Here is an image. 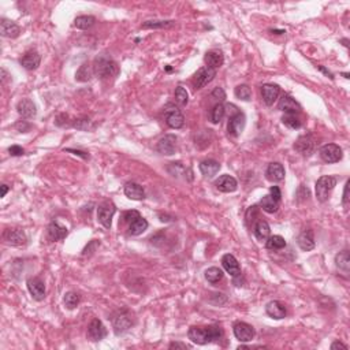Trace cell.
Returning <instances> with one entry per match:
<instances>
[{"instance_id":"1","label":"cell","mask_w":350,"mask_h":350,"mask_svg":"<svg viewBox=\"0 0 350 350\" xmlns=\"http://www.w3.org/2000/svg\"><path fill=\"white\" fill-rule=\"evenodd\" d=\"M188 337L193 344L207 345L216 342L223 337V330L219 326H204L191 327Z\"/></svg>"},{"instance_id":"2","label":"cell","mask_w":350,"mask_h":350,"mask_svg":"<svg viewBox=\"0 0 350 350\" xmlns=\"http://www.w3.org/2000/svg\"><path fill=\"white\" fill-rule=\"evenodd\" d=\"M111 324L114 328V332L117 335H122L125 332H127L134 324V316L127 308H122L115 311L111 316Z\"/></svg>"},{"instance_id":"3","label":"cell","mask_w":350,"mask_h":350,"mask_svg":"<svg viewBox=\"0 0 350 350\" xmlns=\"http://www.w3.org/2000/svg\"><path fill=\"white\" fill-rule=\"evenodd\" d=\"M93 73L101 80H107L115 77L118 74V64L108 55H100L95 59L93 63Z\"/></svg>"},{"instance_id":"4","label":"cell","mask_w":350,"mask_h":350,"mask_svg":"<svg viewBox=\"0 0 350 350\" xmlns=\"http://www.w3.org/2000/svg\"><path fill=\"white\" fill-rule=\"evenodd\" d=\"M337 182H338L337 177H332V175H324L318 179L315 189H316V198L320 203H324L328 200V196L332 189L337 186Z\"/></svg>"},{"instance_id":"5","label":"cell","mask_w":350,"mask_h":350,"mask_svg":"<svg viewBox=\"0 0 350 350\" xmlns=\"http://www.w3.org/2000/svg\"><path fill=\"white\" fill-rule=\"evenodd\" d=\"M320 158L326 163H338L339 160H342L344 154H342V148L337 144H326L320 148L319 151Z\"/></svg>"},{"instance_id":"6","label":"cell","mask_w":350,"mask_h":350,"mask_svg":"<svg viewBox=\"0 0 350 350\" xmlns=\"http://www.w3.org/2000/svg\"><path fill=\"white\" fill-rule=\"evenodd\" d=\"M117 207L112 201H104L100 204L97 208V221L104 226L105 228H111L112 224V216L115 215Z\"/></svg>"},{"instance_id":"7","label":"cell","mask_w":350,"mask_h":350,"mask_svg":"<svg viewBox=\"0 0 350 350\" xmlns=\"http://www.w3.org/2000/svg\"><path fill=\"white\" fill-rule=\"evenodd\" d=\"M164 114H166V123L171 129L184 127L185 118L177 107H174L172 104H167L164 108Z\"/></svg>"},{"instance_id":"8","label":"cell","mask_w":350,"mask_h":350,"mask_svg":"<svg viewBox=\"0 0 350 350\" xmlns=\"http://www.w3.org/2000/svg\"><path fill=\"white\" fill-rule=\"evenodd\" d=\"M233 332L235 338L241 342H251L255 338V334H256L255 328L245 321H237L233 326Z\"/></svg>"},{"instance_id":"9","label":"cell","mask_w":350,"mask_h":350,"mask_svg":"<svg viewBox=\"0 0 350 350\" xmlns=\"http://www.w3.org/2000/svg\"><path fill=\"white\" fill-rule=\"evenodd\" d=\"M3 240L11 246H22L28 242V237L22 228H7L3 233Z\"/></svg>"},{"instance_id":"10","label":"cell","mask_w":350,"mask_h":350,"mask_svg":"<svg viewBox=\"0 0 350 350\" xmlns=\"http://www.w3.org/2000/svg\"><path fill=\"white\" fill-rule=\"evenodd\" d=\"M216 75V70L209 67H201L197 70V73L193 77V86L194 89H201L204 86L209 84L211 81L214 80V77Z\"/></svg>"},{"instance_id":"11","label":"cell","mask_w":350,"mask_h":350,"mask_svg":"<svg viewBox=\"0 0 350 350\" xmlns=\"http://www.w3.org/2000/svg\"><path fill=\"white\" fill-rule=\"evenodd\" d=\"M86 337L89 341L92 342H98L101 339H104L107 337V328L104 327V324L101 323V320L93 319L89 326H88V334Z\"/></svg>"},{"instance_id":"12","label":"cell","mask_w":350,"mask_h":350,"mask_svg":"<svg viewBox=\"0 0 350 350\" xmlns=\"http://www.w3.org/2000/svg\"><path fill=\"white\" fill-rule=\"evenodd\" d=\"M156 149L159 154L166 155V156L174 155L177 151V137L174 134H166L164 137H161L156 145Z\"/></svg>"},{"instance_id":"13","label":"cell","mask_w":350,"mask_h":350,"mask_svg":"<svg viewBox=\"0 0 350 350\" xmlns=\"http://www.w3.org/2000/svg\"><path fill=\"white\" fill-rule=\"evenodd\" d=\"M294 149L298 154L304 155V156H309L314 152L315 149V140L311 134L300 135L297 138V141L294 142Z\"/></svg>"},{"instance_id":"14","label":"cell","mask_w":350,"mask_h":350,"mask_svg":"<svg viewBox=\"0 0 350 350\" xmlns=\"http://www.w3.org/2000/svg\"><path fill=\"white\" fill-rule=\"evenodd\" d=\"M246 126V117L245 114L242 112H238L235 114L233 117L230 118V122H228L227 130L228 134L233 135V137H238V135L242 134V131L245 129Z\"/></svg>"},{"instance_id":"15","label":"cell","mask_w":350,"mask_h":350,"mask_svg":"<svg viewBox=\"0 0 350 350\" xmlns=\"http://www.w3.org/2000/svg\"><path fill=\"white\" fill-rule=\"evenodd\" d=\"M26 286H28V290H29L31 295L36 301H43L44 298H45V285H44L41 279L31 278V279H28Z\"/></svg>"},{"instance_id":"16","label":"cell","mask_w":350,"mask_h":350,"mask_svg":"<svg viewBox=\"0 0 350 350\" xmlns=\"http://www.w3.org/2000/svg\"><path fill=\"white\" fill-rule=\"evenodd\" d=\"M215 186L216 189L222 193H233V191H237L238 188V184H237V179L228 175V174H224L222 175L219 178L215 181Z\"/></svg>"},{"instance_id":"17","label":"cell","mask_w":350,"mask_h":350,"mask_svg":"<svg viewBox=\"0 0 350 350\" xmlns=\"http://www.w3.org/2000/svg\"><path fill=\"white\" fill-rule=\"evenodd\" d=\"M40 62H41V56L40 54L34 51V49H31V51H26L22 58H21V64L22 67L29 70V71H33L36 70L38 66H40Z\"/></svg>"},{"instance_id":"18","label":"cell","mask_w":350,"mask_h":350,"mask_svg":"<svg viewBox=\"0 0 350 350\" xmlns=\"http://www.w3.org/2000/svg\"><path fill=\"white\" fill-rule=\"evenodd\" d=\"M21 33V28L14 21L3 18L0 21V34L7 38H17Z\"/></svg>"},{"instance_id":"19","label":"cell","mask_w":350,"mask_h":350,"mask_svg":"<svg viewBox=\"0 0 350 350\" xmlns=\"http://www.w3.org/2000/svg\"><path fill=\"white\" fill-rule=\"evenodd\" d=\"M278 107L285 114H298L301 111V105L298 104L290 95H283L282 97L279 98Z\"/></svg>"},{"instance_id":"20","label":"cell","mask_w":350,"mask_h":350,"mask_svg":"<svg viewBox=\"0 0 350 350\" xmlns=\"http://www.w3.org/2000/svg\"><path fill=\"white\" fill-rule=\"evenodd\" d=\"M279 93H281V88L277 84H264L261 86V96L267 105L274 104L279 97Z\"/></svg>"},{"instance_id":"21","label":"cell","mask_w":350,"mask_h":350,"mask_svg":"<svg viewBox=\"0 0 350 350\" xmlns=\"http://www.w3.org/2000/svg\"><path fill=\"white\" fill-rule=\"evenodd\" d=\"M222 265H223V268L226 270V272L230 274L233 278L241 277L240 263H238V260L234 257L233 255H230V253L224 255V256L222 257Z\"/></svg>"},{"instance_id":"22","label":"cell","mask_w":350,"mask_h":350,"mask_svg":"<svg viewBox=\"0 0 350 350\" xmlns=\"http://www.w3.org/2000/svg\"><path fill=\"white\" fill-rule=\"evenodd\" d=\"M17 111L24 119H32V118L36 117L37 114L36 104L32 101L31 98H22L17 104Z\"/></svg>"},{"instance_id":"23","label":"cell","mask_w":350,"mask_h":350,"mask_svg":"<svg viewBox=\"0 0 350 350\" xmlns=\"http://www.w3.org/2000/svg\"><path fill=\"white\" fill-rule=\"evenodd\" d=\"M68 230L64 226L59 224L58 222H52L51 224L47 228V235H48V240L52 241V242H56V241H62L64 240L67 237Z\"/></svg>"},{"instance_id":"24","label":"cell","mask_w":350,"mask_h":350,"mask_svg":"<svg viewBox=\"0 0 350 350\" xmlns=\"http://www.w3.org/2000/svg\"><path fill=\"white\" fill-rule=\"evenodd\" d=\"M125 194H126V197H129L130 200H137V201L145 198L144 188L137 182H127L125 185Z\"/></svg>"},{"instance_id":"25","label":"cell","mask_w":350,"mask_h":350,"mask_svg":"<svg viewBox=\"0 0 350 350\" xmlns=\"http://www.w3.org/2000/svg\"><path fill=\"white\" fill-rule=\"evenodd\" d=\"M204 61L207 63V67L216 70V68H219L223 64L224 56H223V52L219 51V49H212V51H209V52L205 54Z\"/></svg>"},{"instance_id":"26","label":"cell","mask_w":350,"mask_h":350,"mask_svg":"<svg viewBox=\"0 0 350 350\" xmlns=\"http://www.w3.org/2000/svg\"><path fill=\"white\" fill-rule=\"evenodd\" d=\"M265 312L267 315L275 320H281L283 318H286V308L282 302L279 301H270L265 307Z\"/></svg>"},{"instance_id":"27","label":"cell","mask_w":350,"mask_h":350,"mask_svg":"<svg viewBox=\"0 0 350 350\" xmlns=\"http://www.w3.org/2000/svg\"><path fill=\"white\" fill-rule=\"evenodd\" d=\"M221 170V164L214 159H207L200 163V171L205 178H214Z\"/></svg>"},{"instance_id":"28","label":"cell","mask_w":350,"mask_h":350,"mask_svg":"<svg viewBox=\"0 0 350 350\" xmlns=\"http://www.w3.org/2000/svg\"><path fill=\"white\" fill-rule=\"evenodd\" d=\"M297 244H298V246L301 248L304 252H309V251H312L315 248V237H314V231L312 230H305V231H302L300 235H298V238H297Z\"/></svg>"},{"instance_id":"29","label":"cell","mask_w":350,"mask_h":350,"mask_svg":"<svg viewBox=\"0 0 350 350\" xmlns=\"http://www.w3.org/2000/svg\"><path fill=\"white\" fill-rule=\"evenodd\" d=\"M267 179L271 182H281L285 179V168L281 163H271L265 171Z\"/></svg>"},{"instance_id":"30","label":"cell","mask_w":350,"mask_h":350,"mask_svg":"<svg viewBox=\"0 0 350 350\" xmlns=\"http://www.w3.org/2000/svg\"><path fill=\"white\" fill-rule=\"evenodd\" d=\"M253 233H255V237L260 242H265V241L268 240V237H270V224L265 221H258L255 224V227H253Z\"/></svg>"},{"instance_id":"31","label":"cell","mask_w":350,"mask_h":350,"mask_svg":"<svg viewBox=\"0 0 350 350\" xmlns=\"http://www.w3.org/2000/svg\"><path fill=\"white\" fill-rule=\"evenodd\" d=\"M147 228H148V222L145 221L142 216H140L138 219H135L134 222H131V223L129 224V234L130 235L137 237V235H141Z\"/></svg>"},{"instance_id":"32","label":"cell","mask_w":350,"mask_h":350,"mask_svg":"<svg viewBox=\"0 0 350 350\" xmlns=\"http://www.w3.org/2000/svg\"><path fill=\"white\" fill-rule=\"evenodd\" d=\"M335 265L337 268H339L341 271L344 272H349L350 270V256H349V251H342L339 252L337 256H335Z\"/></svg>"},{"instance_id":"33","label":"cell","mask_w":350,"mask_h":350,"mask_svg":"<svg viewBox=\"0 0 350 350\" xmlns=\"http://www.w3.org/2000/svg\"><path fill=\"white\" fill-rule=\"evenodd\" d=\"M95 24H96V18L92 15H80V17L74 19V26L77 29H81V31L91 29Z\"/></svg>"},{"instance_id":"34","label":"cell","mask_w":350,"mask_h":350,"mask_svg":"<svg viewBox=\"0 0 350 350\" xmlns=\"http://www.w3.org/2000/svg\"><path fill=\"white\" fill-rule=\"evenodd\" d=\"M93 66L84 63L82 66H80V68L77 70L75 73V80L80 81V82H88V81L92 78L93 75Z\"/></svg>"},{"instance_id":"35","label":"cell","mask_w":350,"mask_h":350,"mask_svg":"<svg viewBox=\"0 0 350 350\" xmlns=\"http://www.w3.org/2000/svg\"><path fill=\"white\" fill-rule=\"evenodd\" d=\"M260 205H261L263 211L268 212V214H274V212H277L278 208H279V201L274 200V198L268 194V196H264L261 198Z\"/></svg>"},{"instance_id":"36","label":"cell","mask_w":350,"mask_h":350,"mask_svg":"<svg viewBox=\"0 0 350 350\" xmlns=\"http://www.w3.org/2000/svg\"><path fill=\"white\" fill-rule=\"evenodd\" d=\"M223 275H224L223 271H222L221 268H218V267H211V268L205 271V279H207L211 285H215V283L221 282L222 279H223Z\"/></svg>"},{"instance_id":"37","label":"cell","mask_w":350,"mask_h":350,"mask_svg":"<svg viewBox=\"0 0 350 350\" xmlns=\"http://www.w3.org/2000/svg\"><path fill=\"white\" fill-rule=\"evenodd\" d=\"M265 246L271 251H279V249H283L286 246V241L281 235H272V237H268V240L265 241Z\"/></svg>"},{"instance_id":"38","label":"cell","mask_w":350,"mask_h":350,"mask_svg":"<svg viewBox=\"0 0 350 350\" xmlns=\"http://www.w3.org/2000/svg\"><path fill=\"white\" fill-rule=\"evenodd\" d=\"M175 22L174 21H147L142 24V29H166V28H171L174 26Z\"/></svg>"},{"instance_id":"39","label":"cell","mask_w":350,"mask_h":350,"mask_svg":"<svg viewBox=\"0 0 350 350\" xmlns=\"http://www.w3.org/2000/svg\"><path fill=\"white\" fill-rule=\"evenodd\" d=\"M282 122L289 129H300L301 127V119L297 117V114H285L282 118Z\"/></svg>"},{"instance_id":"40","label":"cell","mask_w":350,"mask_h":350,"mask_svg":"<svg viewBox=\"0 0 350 350\" xmlns=\"http://www.w3.org/2000/svg\"><path fill=\"white\" fill-rule=\"evenodd\" d=\"M63 302H64V307L67 309H74V308L78 307V304L81 302V295L75 291H68L64 294Z\"/></svg>"},{"instance_id":"41","label":"cell","mask_w":350,"mask_h":350,"mask_svg":"<svg viewBox=\"0 0 350 350\" xmlns=\"http://www.w3.org/2000/svg\"><path fill=\"white\" fill-rule=\"evenodd\" d=\"M224 114H226V107L222 104V103L216 104L215 107L212 108V111H211V122L218 125V123L223 119Z\"/></svg>"},{"instance_id":"42","label":"cell","mask_w":350,"mask_h":350,"mask_svg":"<svg viewBox=\"0 0 350 350\" xmlns=\"http://www.w3.org/2000/svg\"><path fill=\"white\" fill-rule=\"evenodd\" d=\"M234 95L240 98V100H244V101H249V100L252 98V91H251V88L248 85L237 86L235 91H234Z\"/></svg>"},{"instance_id":"43","label":"cell","mask_w":350,"mask_h":350,"mask_svg":"<svg viewBox=\"0 0 350 350\" xmlns=\"http://www.w3.org/2000/svg\"><path fill=\"white\" fill-rule=\"evenodd\" d=\"M175 100L179 105H186L188 101H189V95H188V91L185 89L184 86H178L175 89Z\"/></svg>"},{"instance_id":"44","label":"cell","mask_w":350,"mask_h":350,"mask_svg":"<svg viewBox=\"0 0 350 350\" xmlns=\"http://www.w3.org/2000/svg\"><path fill=\"white\" fill-rule=\"evenodd\" d=\"M73 126L78 130H88L91 127V119L89 118H78L73 122Z\"/></svg>"},{"instance_id":"45","label":"cell","mask_w":350,"mask_h":350,"mask_svg":"<svg viewBox=\"0 0 350 350\" xmlns=\"http://www.w3.org/2000/svg\"><path fill=\"white\" fill-rule=\"evenodd\" d=\"M140 216L141 215H140L137 211H127V212H125V214H123V221L130 224L131 222H134L135 219H138Z\"/></svg>"},{"instance_id":"46","label":"cell","mask_w":350,"mask_h":350,"mask_svg":"<svg viewBox=\"0 0 350 350\" xmlns=\"http://www.w3.org/2000/svg\"><path fill=\"white\" fill-rule=\"evenodd\" d=\"M212 97L218 100V101H224L226 100V93L222 88H215L214 92H212Z\"/></svg>"},{"instance_id":"47","label":"cell","mask_w":350,"mask_h":350,"mask_svg":"<svg viewBox=\"0 0 350 350\" xmlns=\"http://www.w3.org/2000/svg\"><path fill=\"white\" fill-rule=\"evenodd\" d=\"M308 197H309V191H308V188H305L304 185H301L300 189H298V191H297V198H298V201H302V200H305V198H308Z\"/></svg>"},{"instance_id":"48","label":"cell","mask_w":350,"mask_h":350,"mask_svg":"<svg viewBox=\"0 0 350 350\" xmlns=\"http://www.w3.org/2000/svg\"><path fill=\"white\" fill-rule=\"evenodd\" d=\"M8 152L11 156H22L25 154V149L19 145H12V147L8 148Z\"/></svg>"},{"instance_id":"49","label":"cell","mask_w":350,"mask_h":350,"mask_svg":"<svg viewBox=\"0 0 350 350\" xmlns=\"http://www.w3.org/2000/svg\"><path fill=\"white\" fill-rule=\"evenodd\" d=\"M31 125L26 122V121H21V122H18L17 125H15V129L18 130V131H21V133H26V131H29L31 130Z\"/></svg>"},{"instance_id":"50","label":"cell","mask_w":350,"mask_h":350,"mask_svg":"<svg viewBox=\"0 0 350 350\" xmlns=\"http://www.w3.org/2000/svg\"><path fill=\"white\" fill-rule=\"evenodd\" d=\"M270 196L274 198V200H277V201H281V197H282V193H281V189H279V186H271L270 189Z\"/></svg>"},{"instance_id":"51","label":"cell","mask_w":350,"mask_h":350,"mask_svg":"<svg viewBox=\"0 0 350 350\" xmlns=\"http://www.w3.org/2000/svg\"><path fill=\"white\" fill-rule=\"evenodd\" d=\"M98 245H100V242H97L96 240H93L92 242H91V244H89V245L86 246L85 249H84V253H82V255H84V256H86V255H91V253H92V251H95V249H96V248L93 249V246H98Z\"/></svg>"},{"instance_id":"52","label":"cell","mask_w":350,"mask_h":350,"mask_svg":"<svg viewBox=\"0 0 350 350\" xmlns=\"http://www.w3.org/2000/svg\"><path fill=\"white\" fill-rule=\"evenodd\" d=\"M349 186H350V182L348 181V182H346V185H345L344 198H342V203H344V205H348V203H349Z\"/></svg>"},{"instance_id":"53","label":"cell","mask_w":350,"mask_h":350,"mask_svg":"<svg viewBox=\"0 0 350 350\" xmlns=\"http://www.w3.org/2000/svg\"><path fill=\"white\" fill-rule=\"evenodd\" d=\"M168 348L170 349H189V346L186 344H182V342H171Z\"/></svg>"},{"instance_id":"54","label":"cell","mask_w":350,"mask_h":350,"mask_svg":"<svg viewBox=\"0 0 350 350\" xmlns=\"http://www.w3.org/2000/svg\"><path fill=\"white\" fill-rule=\"evenodd\" d=\"M331 349L332 350H337V349L346 350V349H348V346L342 344V342H339V341H337V342H334V344L331 345Z\"/></svg>"},{"instance_id":"55","label":"cell","mask_w":350,"mask_h":350,"mask_svg":"<svg viewBox=\"0 0 350 350\" xmlns=\"http://www.w3.org/2000/svg\"><path fill=\"white\" fill-rule=\"evenodd\" d=\"M67 152H73L74 155H78V156H82L84 159H89V155L85 154V152H81V151H75V149H67Z\"/></svg>"},{"instance_id":"56","label":"cell","mask_w":350,"mask_h":350,"mask_svg":"<svg viewBox=\"0 0 350 350\" xmlns=\"http://www.w3.org/2000/svg\"><path fill=\"white\" fill-rule=\"evenodd\" d=\"M318 68H319L320 71H323V73L326 74L328 78H331V80H334V75H332V73H331V71H328V70H327L326 67H323V66H318Z\"/></svg>"},{"instance_id":"57","label":"cell","mask_w":350,"mask_h":350,"mask_svg":"<svg viewBox=\"0 0 350 350\" xmlns=\"http://www.w3.org/2000/svg\"><path fill=\"white\" fill-rule=\"evenodd\" d=\"M7 191H8V186L7 185H1V197H6Z\"/></svg>"}]
</instances>
